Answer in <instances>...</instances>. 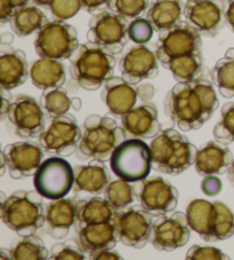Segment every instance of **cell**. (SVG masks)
<instances>
[{
  "mask_svg": "<svg viewBox=\"0 0 234 260\" xmlns=\"http://www.w3.org/2000/svg\"><path fill=\"white\" fill-rule=\"evenodd\" d=\"M224 15L225 21H226V23L234 32V0H228L227 5L225 6Z\"/></svg>",
  "mask_w": 234,
  "mask_h": 260,
  "instance_id": "cell-49",
  "label": "cell"
},
{
  "mask_svg": "<svg viewBox=\"0 0 234 260\" xmlns=\"http://www.w3.org/2000/svg\"><path fill=\"white\" fill-rule=\"evenodd\" d=\"M105 200L109 202L115 211L129 208L135 199L134 188L130 182L125 181L123 179L111 181L104 190Z\"/></svg>",
  "mask_w": 234,
  "mask_h": 260,
  "instance_id": "cell-36",
  "label": "cell"
},
{
  "mask_svg": "<svg viewBox=\"0 0 234 260\" xmlns=\"http://www.w3.org/2000/svg\"><path fill=\"white\" fill-rule=\"evenodd\" d=\"M80 2H82L84 11H86L89 14L96 15L109 8L111 0H80Z\"/></svg>",
  "mask_w": 234,
  "mask_h": 260,
  "instance_id": "cell-43",
  "label": "cell"
},
{
  "mask_svg": "<svg viewBox=\"0 0 234 260\" xmlns=\"http://www.w3.org/2000/svg\"><path fill=\"white\" fill-rule=\"evenodd\" d=\"M152 168L169 176H179L194 164L198 149L174 128L160 131L150 143Z\"/></svg>",
  "mask_w": 234,
  "mask_h": 260,
  "instance_id": "cell-2",
  "label": "cell"
},
{
  "mask_svg": "<svg viewBox=\"0 0 234 260\" xmlns=\"http://www.w3.org/2000/svg\"><path fill=\"white\" fill-rule=\"evenodd\" d=\"M78 205L75 199L54 200L46 206L45 231L53 239L62 240L69 235L76 222Z\"/></svg>",
  "mask_w": 234,
  "mask_h": 260,
  "instance_id": "cell-20",
  "label": "cell"
},
{
  "mask_svg": "<svg viewBox=\"0 0 234 260\" xmlns=\"http://www.w3.org/2000/svg\"><path fill=\"white\" fill-rule=\"evenodd\" d=\"M201 189L204 190L206 195L215 196L219 194L220 190H222V182L218 178L214 176L205 177V180L201 183Z\"/></svg>",
  "mask_w": 234,
  "mask_h": 260,
  "instance_id": "cell-44",
  "label": "cell"
},
{
  "mask_svg": "<svg viewBox=\"0 0 234 260\" xmlns=\"http://www.w3.org/2000/svg\"><path fill=\"white\" fill-rule=\"evenodd\" d=\"M186 218L191 230L194 231L202 240L214 242V203L200 199L191 201L186 209Z\"/></svg>",
  "mask_w": 234,
  "mask_h": 260,
  "instance_id": "cell-29",
  "label": "cell"
},
{
  "mask_svg": "<svg viewBox=\"0 0 234 260\" xmlns=\"http://www.w3.org/2000/svg\"><path fill=\"white\" fill-rule=\"evenodd\" d=\"M40 105L51 118L67 114L71 108V99L64 88H49L43 91Z\"/></svg>",
  "mask_w": 234,
  "mask_h": 260,
  "instance_id": "cell-34",
  "label": "cell"
},
{
  "mask_svg": "<svg viewBox=\"0 0 234 260\" xmlns=\"http://www.w3.org/2000/svg\"><path fill=\"white\" fill-rule=\"evenodd\" d=\"M135 199L152 214H168L178 204V190L161 177L145 178L133 183Z\"/></svg>",
  "mask_w": 234,
  "mask_h": 260,
  "instance_id": "cell-12",
  "label": "cell"
},
{
  "mask_svg": "<svg viewBox=\"0 0 234 260\" xmlns=\"http://www.w3.org/2000/svg\"><path fill=\"white\" fill-rule=\"evenodd\" d=\"M109 10L126 20H135L148 10V0H111Z\"/></svg>",
  "mask_w": 234,
  "mask_h": 260,
  "instance_id": "cell-38",
  "label": "cell"
},
{
  "mask_svg": "<svg viewBox=\"0 0 234 260\" xmlns=\"http://www.w3.org/2000/svg\"><path fill=\"white\" fill-rule=\"evenodd\" d=\"M213 134L216 141L224 145L234 142V102H227L220 110V120L215 125Z\"/></svg>",
  "mask_w": 234,
  "mask_h": 260,
  "instance_id": "cell-37",
  "label": "cell"
},
{
  "mask_svg": "<svg viewBox=\"0 0 234 260\" xmlns=\"http://www.w3.org/2000/svg\"><path fill=\"white\" fill-rule=\"evenodd\" d=\"M82 8L80 0H53L49 11L55 20L66 21L78 14Z\"/></svg>",
  "mask_w": 234,
  "mask_h": 260,
  "instance_id": "cell-41",
  "label": "cell"
},
{
  "mask_svg": "<svg viewBox=\"0 0 234 260\" xmlns=\"http://www.w3.org/2000/svg\"><path fill=\"white\" fill-rule=\"evenodd\" d=\"M111 171L125 181L134 183L148 177L152 168L150 146L142 139H126L110 158Z\"/></svg>",
  "mask_w": 234,
  "mask_h": 260,
  "instance_id": "cell-6",
  "label": "cell"
},
{
  "mask_svg": "<svg viewBox=\"0 0 234 260\" xmlns=\"http://www.w3.org/2000/svg\"><path fill=\"white\" fill-rule=\"evenodd\" d=\"M48 22L39 6H25L15 12L11 20V28L19 37H28L39 31Z\"/></svg>",
  "mask_w": 234,
  "mask_h": 260,
  "instance_id": "cell-30",
  "label": "cell"
},
{
  "mask_svg": "<svg viewBox=\"0 0 234 260\" xmlns=\"http://www.w3.org/2000/svg\"><path fill=\"white\" fill-rule=\"evenodd\" d=\"M74 172L63 157L54 156L43 160L33 176V185L44 199L60 200L73 188Z\"/></svg>",
  "mask_w": 234,
  "mask_h": 260,
  "instance_id": "cell-9",
  "label": "cell"
},
{
  "mask_svg": "<svg viewBox=\"0 0 234 260\" xmlns=\"http://www.w3.org/2000/svg\"><path fill=\"white\" fill-rule=\"evenodd\" d=\"M75 192L86 191L91 194H102L111 182V173L103 160L93 159L85 165L73 169Z\"/></svg>",
  "mask_w": 234,
  "mask_h": 260,
  "instance_id": "cell-25",
  "label": "cell"
},
{
  "mask_svg": "<svg viewBox=\"0 0 234 260\" xmlns=\"http://www.w3.org/2000/svg\"><path fill=\"white\" fill-rule=\"evenodd\" d=\"M2 99H3V106H2V116L3 118L6 117L8 113V109H10V106L12 105V94L10 89L2 88Z\"/></svg>",
  "mask_w": 234,
  "mask_h": 260,
  "instance_id": "cell-48",
  "label": "cell"
},
{
  "mask_svg": "<svg viewBox=\"0 0 234 260\" xmlns=\"http://www.w3.org/2000/svg\"><path fill=\"white\" fill-rule=\"evenodd\" d=\"M159 62L155 52L146 45L136 44L119 61L121 77L132 85L155 78L159 74Z\"/></svg>",
  "mask_w": 234,
  "mask_h": 260,
  "instance_id": "cell-16",
  "label": "cell"
},
{
  "mask_svg": "<svg viewBox=\"0 0 234 260\" xmlns=\"http://www.w3.org/2000/svg\"><path fill=\"white\" fill-rule=\"evenodd\" d=\"M136 89H137L138 99H141V100L144 102L150 101L153 98V95H154V87H153L152 84L139 85Z\"/></svg>",
  "mask_w": 234,
  "mask_h": 260,
  "instance_id": "cell-46",
  "label": "cell"
},
{
  "mask_svg": "<svg viewBox=\"0 0 234 260\" xmlns=\"http://www.w3.org/2000/svg\"><path fill=\"white\" fill-rule=\"evenodd\" d=\"M153 31H154V28H153L151 22L147 19H143V17L132 20L128 25L129 39L138 45H145L150 42Z\"/></svg>",
  "mask_w": 234,
  "mask_h": 260,
  "instance_id": "cell-40",
  "label": "cell"
},
{
  "mask_svg": "<svg viewBox=\"0 0 234 260\" xmlns=\"http://www.w3.org/2000/svg\"><path fill=\"white\" fill-rule=\"evenodd\" d=\"M121 124L128 137L153 139L160 132L158 109L152 103L134 107L121 117Z\"/></svg>",
  "mask_w": 234,
  "mask_h": 260,
  "instance_id": "cell-21",
  "label": "cell"
},
{
  "mask_svg": "<svg viewBox=\"0 0 234 260\" xmlns=\"http://www.w3.org/2000/svg\"><path fill=\"white\" fill-rule=\"evenodd\" d=\"M219 2H228V0H219Z\"/></svg>",
  "mask_w": 234,
  "mask_h": 260,
  "instance_id": "cell-59",
  "label": "cell"
},
{
  "mask_svg": "<svg viewBox=\"0 0 234 260\" xmlns=\"http://www.w3.org/2000/svg\"><path fill=\"white\" fill-rule=\"evenodd\" d=\"M127 20L112 11H104L94 15L88 23L87 39L116 55L124 51L128 43Z\"/></svg>",
  "mask_w": 234,
  "mask_h": 260,
  "instance_id": "cell-10",
  "label": "cell"
},
{
  "mask_svg": "<svg viewBox=\"0 0 234 260\" xmlns=\"http://www.w3.org/2000/svg\"><path fill=\"white\" fill-rule=\"evenodd\" d=\"M44 150L40 145L31 141L10 143L3 154L6 158L7 170L13 179H23L34 176L43 163Z\"/></svg>",
  "mask_w": 234,
  "mask_h": 260,
  "instance_id": "cell-18",
  "label": "cell"
},
{
  "mask_svg": "<svg viewBox=\"0 0 234 260\" xmlns=\"http://www.w3.org/2000/svg\"><path fill=\"white\" fill-rule=\"evenodd\" d=\"M80 248L88 255L104 250H113L118 242L113 221L93 223L76 230Z\"/></svg>",
  "mask_w": 234,
  "mask_h": 260,
  "instance_id": "cell-24",
  "label": "cell"
},
{
  "mask_svg": "<svg viewBox=\"0 0 234 260\" xmlns=\"http://www.w3.org/2000/svg\"><path fill=\"white\" fill-rule=\"evenodd\" d=\"M219 108L214 83L200 76L191 82H178L165 100V111L183 132L199 129Z\"/></svg>",
  "mask_w": 234,
  "mask_h": 260,
  "instance_id": "cell-1",
  "label": "cell"
},
{
  "mask_svg": "<svg viewBox=\"0 0 234 260\" xmlns=\"http://www.w3.org/2000/svg\"><path fill=\"white\" fill-rule=\"evenodd\" d=\"M211 82L218 88L220 95L231 99L234 96V57H223L210 70Z\"/></svg>",
  "mask_w": 234,
  "mask_h": 260,
  "instance_id": "cell-32",
  "label": "cell"
},
{
  "mask_svg": "<svg viewBox=\"0 0 234 260\" xmlns=\"http://www.w3.org/2000/svg\"><path fill=\"white\" fill-rule=\"evenodd\" d=\"M113 223L116 237L126 246L143 249L150 242L153 216L141 204L116 211Z\"/></svg>",
  "mask_w": 234,
  "mask_h": 260,
  "instance_id": "cell-11",
  "label": "cell"
},
{
  "mask_svg": "<svg viewBox=\"0 0 234 260\" xmlns=\"http://www.w3.org/2000/svg\"><path fill=\"white\" fill-rule=\"evenodd\" d=\"M78 213H76V230L93 223H103L113 221L115 210L105 199L100 196L91 199L76 200Z\"/></svg>",
  "mask_w": 234,
  "mask_h": 260,
  "instance_id": "cell-27",
  "label": "cell"
},
{
  "mask_svg": "<svg viewBox=\"0 0 234 260\" xmlns=\"http://www.w3.org/2000/svg\"><path fill=\"white\" fill-rule=\"evenodd\" d=\"M10 2L12 3V5L14 6V8L17 11V10H20V8H22V7L28 6L31 0H10Z\"/></svg>",
  "mask_w": 234,
  "mask_h": 260,
  "instance_id": "cell-50",
  "label": "cell"
},
{
  "mask_svg": "<svg viewBox=\"0 0 234 260\" xmlns=\"http://www.w3.org/2000/svg\"><path fill=\"white\" fill-rule=\"evenodd\" d=\"M227 177H228V180L231 181V183L234 186V159L232 160V163L227 170Z\"/></svg>",
  "mask_w": 234,
  "mask_h": 260,
  "instance_id": "cell-53",
  "label": "cell"
},
{
  "mask_svg": "<svg viewBox=\"0 0 234 260\" xmlns=\"http://www.w3.org/2000/svg\"><path fill=\"white\" fill-rule=\"evenodd\" d=\"M101 96L112 115L123 117L136 105L138 94L137 89L127 80L112 76L103 85Z\"/></svg>",
  "mask_w": 234,
  "mask_h": 260,
  "instance_id": "cell-22",
  "label": "cell"
},
{
  "mask_svg": "<svg viewBox=\"0 0 234 260\" xmlns=\"http://www.w3.org/2000/svg\"><path fill=\"white\" fill-rule=\"evenodd\" d=\"M37 190H16L2 204V220L19 236H29L45 225L46 206Z\"/></svg>",
  "mask_w": 234,
  "mask_h": 260,
  "instance_id": "cell-5",
  "label": "cell"
},
{
  "mask_svg": "<svg viewBox=\"0 0 234 260\" xmlns=\"http://www.w3.org/2000/svg\"><path fill=\"white\" fill-rule=\"evenodd\" d=\"M69 60L72 79L86 91H96L104 85L116 63L113 54L91 42L79 45Z\"/></svg>",
  "mask_w": 234,
  "mask_h": 260,
  "instance_id": "cell-3",
  "label": "cell"
},
{
  "mask_svg": "<svg viewBox=\"0 0 234 260\" xmlns=\"http://www.w3.org/2000/svg\"><path fill=\"white\" fill-rule=\"evenodd\" d=\"M6 168H7V164H6V158L4 154L2 152V172H0V176H4L6 171Z\"/></svg>",
  "mask_w": 234,
  "mask_h": 260,
  "instance_id": "cell-56",
  "label": "cell"
},
{
  "mask_svg": "<svg viewBox=\"0 0 234 260\" xmlns=\"http://www.w3.org/2000/svg\"><path fill=\"white\" fill-rule=\"evenodd\" d=\"M0 258L2 259H12V251L3 248L0 250Z\"/></svg>",
  "mask_w": 234,
  "mask_h": 260,
  "instance_id": "cell-54",
  "label": "cell"
},
{
  "mask_svg": "<svg viewBox=\"0 0 234 260\" xmlns=\"http://www.w3.org/2000/svg\"><path fill=\"white\" fill-rule=\"evenodd\" d=\"M121 258L123 257H121L119 252H115V251L112 250L100 251V252L89 255V259L93 260H119Z\"/></svg>",
  "mask_w": 234,
  "mask_h": 260,
  "instance_id": "cell-47",
  "label": "cell"
},
{
  "mask_svg": "<svg viewBox=\"0 0 234 260\" xmlns=\"http://www.w3.org/2000/svg\"><path fill=\"white\" fill-rule=\"evenodd\" d=\"M31 2H32L35 6L49 7L53 3V0H31Z\"/></svg>",
  "mask_w": 234,
  "mask_h": 260,
  "instance_id": "cell-52",
  "label": "cell"
},
{
  "mask_svg": "<svg viewBox=\"0 0 234 260\" xmlns=\"http://www.w3.org/2000/svg\"><path fill=\"white\" fill-rule=\"evenodd\" d=\"M15 12L16 10L10 0H0V22H2V24L11 22Z\"/></svg>",
  "mask_w": 234,
  "mask_h": 260,
  "instance_id": "cell-45",
  "label": "cell"
},
{
  "mask_svg": "<svg viewBox=\"0 0 234 260\" xmlns=\"http://www.w3.org/2000/svg\"><path fill=\"white\" fill-rule=\"evenodd\" d=\"M214 203L213 235L214 242L227 240L234 235V213L222 202Z\"/></svg>",
  "mask_w": 234,
  "mask_h": 260,
  "instance_id": "cell-35",
  "label": "cell"
},
{
  "mask_svg": "<svg viewBox=\"0 0 234 260\" xmlns=\"http://www.w3.org/2000/svg\"><path fill=\"white\" fill-rule=\"evenodd\" d=\"M125 129L107 116L91 115L85 119L83 136L78 148L80 159H98L106 162L121 142L126 140Z\"/></svg>",
  "mask_w": 234,
  "mask_h": 260,
  "instance_id": "cell-4",
  "label": "cell"
},
{
  "mask_svg": "<svg viewBox=\"0 0 234 260\" xmlns=\"http://www.w3.org/2000/svg\"><path fill=\"white\" fill-rule=\"evenodd\" d=\"M11 251L13 260H46L51 255L43 240L34 234L24 236Z\"/></svg>",
  "mask_w": 234,
  "mask_h": 260,
  "instance_id": "cell-33",
  "label": "cell"
},
{
  "mask_svg": "<svg viewBox=\"0 0 234 260\" xmlns=\"http://www.w3.org/2000/svg\"><path fill=\"white\" fill-rule=\"evenodd\" d=\"M13 42V36L11 34H4L2 37V43L11 44Z\"/></svg>",
  "mask_w": 234,
  "mask_h": 260,
  "instance_id": "cell-55",
  "label": "cell"
},
{
  "mask_svg": "<svg viewBox=\"0 0 234 260\" xmlns=\"http://www.w3.org/2000/svg\"><path fill=\"white\" fill-rule=\"evenodd\" d=\"M225 10L216 0H186L184 17L205 37H215L224 26Z\"/></svg>",
  "mask_w": 234,
  "mask_h": 260,
  "instance_id": "cell-17",
  "label": "cell"
},
{
  "mask_svg": "<svg viewBox=\"0 0 234 260\" xmlns=\"http://www.w3.org/2000/svg\"><path fill=\"white\" fill-rule=\"evenodd\" d=\"M0 195H2V204H4L6 202V200H7V197L5 196V194H4V192L2 191L0 192Z\"/></svg>",
  "mask_w": 234,
  "mask_h": 260,
  "instance_id": "cell-58",
  "label": "cell"
},
{
  "mask_svg": "<svg viewBox=\"0 0 234 260\" xmlns=\"http://www.w3.org/2000/svg\"><path fill=\"white\" fill-rule=\"evenodd\" d=\"M43 109L34 98L20 94L13 100L6 117L14 127L16 136L24 139L39 138L46 124Z\"/></svg>",
  "mask_w": 234,
  "mask_h": 260,
  "instance_id": "cell-14",
  "label": "cell"
},
{
  "mask_svg": "<svg viewBox=\"0 0 234 260\" xmlns=\"http://www.w3.org/2000/svg\"><path fill=\"white\" fill-rule=\"evenodd\" d=\"M86 253L80 248L78 240H66L53 245L49 259L52 260H84Z\"/></svg>",
  "mask_w": 234,
  "mask_h": 260,
  "instance_id": "cell-39",
  "label": "cell"
},
{
  "mask_svg": "<svg viewBox=\"0 0 234 260\" xmlns=\"http://www.w3.org/2000/svg\"><path fill=\"white\" fill-rule=\"evenodd\" d=\"M76 30L65 21H48L38 31L34 51L40 57L69 60L79 47Z\"/></svg>",
  "mask_w": 234,
  "mask_h": 260,
  "instance_id": "cell-7",
  "label": "cell"
},
{
  "mask_svg": "<svg viewBox=\"0 0 234 260\" xmlns=\"http://www.w3.org/2000/svg\"><path fill=\"white\" fill-rule=\"evenodd\" d=\"M30 76L25 53L11 44H0V85L2 88L14 89L23 85Z\"/></svg>",
  "mask_w": 234,
  "mask_h": 260,
  "instance_id": "cell-19",
  "label": "cell"
},
{
  "mask_svg": "<svg viewBox=\"0 0 234 260\" xmlns=\"http://www.w3.org/2000/svg\"><path fill=\"white\" fill-rule=\"evenodd\" d=\"M226 57H234V48H231L228 49V51L226 52V55H225Z\"/></svg>",
  "mask_w": 234,
  "mask_h": 260,
  "instance_id": "cell-57",
  "label": "cell"
},
{
  "mask_svg": "<svg viewBox=\"0 0 234 260\" xmlns=\"http://www.w3.org/2000/svg\"><path fill=\"white\" fill-rule=\"evenodd\" d=\"M83 132L73 115L52 118L51 124L39 136L38 143L46 154L69 157L78 150Z\"/></svg>",
  "mask_w": 234,
  "mask_h": 260,
  "instance_id": "cell-8",
  "label": "cell"
},
{
  "mask_svg": "<svg viewBox=\"0 0 234 260\" xmlns=\"http://www.w3.org/2000/svg\"><path fill=\"white\" fill-rule=\"evenodd\" d=\"M83 102L79 98H73L71 99V108H73L75 111H79L80 108H82Z\"/></svg>",
  "mask_w": 234,
  "mask_h": 260,
  "instance_id": "cell-51",
  "label": "cell"
},
{
  "mask_svg": "<svg viewBox=\"0 0 234 260\" xmlns=\"http://www.w3.org/2000/svg\"><path fill=\"white\" fill-rule=\"evenodd\" d=\"M183 15L182 0H155L148 7L146 19L151 22L155 31L161 32L182 22Z\"/></svg>",
  "mask_w": 234,
  "mask_h": 260,
  "instance_id": "cell-28",
  "label": "cell"
},
{
  "mask_svg": "<svg viewBox=\"0 0 234 260\" xmlns=\"http://www.w3.org/2000/svg\"><path fill=\"white\" fill-rule=\"evenodd\" d=\"M187 260H220L229 259L227 254L214 246H201L193 245L186 252Z\"/></svg>",
  "mask_w": 234,
  "mask_h": 260,
  "instance_id": "cell-42",
  "label": "cell"
},
{
  "mask_svg": "<svg viewBox=\"0 0 234 260\" xmlns=\"http://www.w3.org/2000/svg\"><path fill=\"white\" fill-rule=\"evenodd\" d=\"M190 226L186 213L174 212L172 216L159 214L153 220L150 243L158 251H174L190 240Z\"/></svg>",
  "mask_w": 234,
  "mask_h": 260,
  "instance_id": "cell-15",
  "label": "cell"
},
{
  "mask_svg": "<svg viewBox=\"0 0 234 260\" xmlns=\"http://www.w3.org/2000/svg\"><path fill=\"white\" fill-rule=\"evenodd\" d=\"M164 67L172 73L177 82L194 80L202 76V71L205 69L201 53H192V54L175 57L166 62Z\"/></svg>",
  "mask_w": 234,
  "mask_h": 260,
  "instance_id": "cell-31",
  "label": "cell"
},
{
  "mask_svg": "<svg viewBox=\"0 0 234 260\" xmlns=\"http://www.w3.org/2000/svg\"><path fill=\"white\" fill-rule=\"evenodd\" d=\"M30 78L39 89L60 88L66 82L65 66L60 60L40 57L30 67Z\"/></svg>",
  "mask_w": 234,
  "mask_h": 260,
  "instance_id": "cell-26",
  "label": "cell"
},
{
  "mask_svg": "<svg viewBox=\"0 0 234 260\" xmlns=\"http://www.w3.org/2000/svg\"><path fill=\"white\" fill-rule=\"evenodd\" d=\"M233 160L232 151L227 145L218 141H209L197 152L196 171L201 177L216 176L227 172Z\"/></svg>",
  "mask_w": 234,
  "mask_h": 260,
  "instance_id": "cell-23",
  "label": "cell"
},
{
  "mask_svg": "<svg viewBox=\"0 0 234 260\" xmlns=\"http://www.w3.org/2000/svg\"><path fill=\"white\" fill-rule=\"evenodd\" d=\"M159 34L155 53L163 66L175 57L201 53V35L187 22H179Z\"/></svg>",
  "mask_w": 234,
  "mask_h": 260,
  "instance_id": "cell-13",
  "label": "cell"
}]
</instances>
